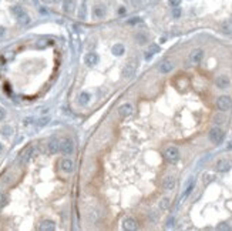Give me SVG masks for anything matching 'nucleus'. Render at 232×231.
<instances>
[{
  "instance_id": "nucleus-1",
  "label": "nucleus",
  "mask_w": 232,
  "mask_h": 231,
  "mask_svg": "<svg viewBox=\"0 0 232 231\" xmlns=\"http://www.w3.org/2000/svg\"><path fill=\"white\" fill-rule=\"evenodd\" d=\"M74 150V144L71 138H64V140H60V153L63 156H68L71 154Z\"/></svg>"
},
{
  "instance_id": "nucleus-2",
  "label": "nucleus",
  "mask_w": 232,
  "mask_h": 231,
  "mask_svg": "<svg viewBox=\"0 0 232 231\" xmlns=\"http://www.w3.org/2000/svg\"><path fill=\"white\" fill-rule=\"evenodd\" d=\"M231 106H232V100H231V97H228V96H221V97L216 100V107H218L221 111L229 110Z\"/></svg>"
},
{
  "instance_id": "nucleus-3",
  "label": "nucleus",
  "mask_w": 232,
  "mask_h": 231,
  "mask_svg": "<svg viewBox=\"0 0 232 231\" xmlns=\"http://www.w3.org/2000/svg\"><path fill=\"white\" fill-rule=\"evenodd\" d=\"M209 140H211L212 143L219 144L222 140H224V131H222L219 127H214L211 131H209Z\"/></svg>"
},
{
  "instance_id": "nucleus-4",
  "label": "nucleus",
  "mask_w": 232,
  "mask_h": 231,
  "mask_svg": "<svg viewBox=\"0 0 232 231\" xmlns=\"http://www.w3.org/2000/svg\"><path fill=\"white\" fill-rule=\"evenodd\" d=\"M165 158L171 163H175V161H178L179 158V151L177 147H168L165 150Z\"/></svg>"
},
{
  "instance_id": "nucleus-5",
  "label": "nucleus",
  "mask_w": 232,
  "mask_h": 231,
  "mask_svg": "<svg viewBox=\"0 0 232 231\" xmlns=\"http://www.w3.org/2000/svg\"><path fill=\"white\" fill-rule=\"evenodd\" d=\"M46 144H47V148L51 154H57L58 151H60V140H58L57 137L50 138Z\"/></svg>"
},
{
  "instance_id": "nucleus-6",
  "label": "nucleus",
  "mask_w": 232,
  "mask_h": 231,
  "mask_svg": "<svg viewBox=\"0 0 232 231\" xmlns=\"http://www.w3.org/2000/svg\"><path fill=\"white\" fill-rule=\"evenodd\" d=\"M60 168H61V171H64V173H71L73 171V168H74V164H73V161L70 160V158H67V157H64V158H61L60 160Z\"/></svg>"
},
{
  "instance_id": "nucleus-7",
  "label": "nucleus",
  "mask_w": 232,
  "mask_h": 231,
  "mask_svg": "<svg viewBox=\"0 0 232 231\" xmlns=\"http://www.w3.org/2000/svg\"><path fill=\"white\" fill-rule=\"evenodd\" d=\"M123 228L127 231H135L138 228V224L132 217H128V218H125L124 223H123Z\"/></svg>"
},
{
  "instance_id": "nucleus-8",
  "label": "nucleus",
  "mask_w": 232,
  "mask_h": 231,
  "mask_svg": "<svg viewBox=\"0 0 232 231\" xmlns=\"http://www.w3.org/2000/svg\"><path fill=\"white\" fill-rule=\"evenodd\" d=\"M215 84H216V87H219V89H228L229 84H231V81H229L228 76H224V74H222V76L216 77Z\"/></svg>"
},
{
  "instance_id": "nucleus-9",
  "label": "nucleus",
  "mask_w": 232,
  "mask_h": 231,
  "mask_svg": "<svg viewBox=\"0 0 232 231\" xmlns=\"http://www.w3.org/2000/svg\"><path fill=\"white\" fill-rule=\"evenodd\" d=\"M202 57H204V51H202L201 49H195V50L189 54V61L194 63V64H197L202 60Z\"/></svg>"
},
{
  "instance_id": "nucleus-10",
  "label": "nucleus",
  "mask_w": 232,
  "mask_h": 231,
  "mask_svg": "<svg viewBox=\"0 0 232 231\" xmlns=\"http://www.w3.org/2000/svg\"><path fill=\"white\" fill-rule=\"evenodd\" d=\"M131 113H132V106L130 103L121 104V107L118 108V114H120L121 117H127V116H130Z\"/></svg>"
},
{
  "instance_id": "nucleus-11",
  "label": "nucleus",
  "mask_w": 232,
  "mask_h": 231,
  "mask_svg": "<svg viewBox=\"0 0 232 231\" xmlns=\"http://www.w3.org/2000/svg\"><path fill=\"white\" fill-rule=\"evenodd\" d=\"M229 167H231V163L225 158H221V160L216 161V170L218 171H226L229 170Z\"/></svg>"
},
{
  "instance_id": "nucleus-12",
  "label": "nucleus",
  "mask_w": 232,
  "mask_h": 231,
  "mask_svg": "<svg viewBox=\"0 0 232 231\" xmlns=\"http://www.w3.org/2000/svg\"><path fill=\"white\" fill-rule=\"evenodd\" d=\"M135 73V66L132 63H127L123 69V76L124 77H131Z\"/></svg>"
},
{
  "instance_id": "nucleus-13",
  "label": "nucleus",
  "mask_w": 232,
  "mask_h": 231,
  "mask_svg": "<svg viewBox=\"0 0 232 231\" xmlns=\"http://www.w3.org/2000/svg\"><path fill=\"white\" fill-rule=\"evenodd\" d=\"M76 7V2L74 0H64L63 2V12L64 13H71Z\"/></svg>"
},
{
  "instance_id": "nucleus-14",
  "label": "nucleus",
  "mask_w": 232,
  "mask_h": 231,
  "mask_svg": "<svg viewBox=\"0 0 232 231\" xmlns=\"http://www.w3.org/2000/svg\"><path fill=\"white\" fill-rule=\"evenodd\" d=\"M162 187L165 188V190H172V188L175 187V178L174 177H165L164 178V183H162Z\"/></svg>"
},
{
  "instance_id": "nucleus-15",
  "label": "nucleus",
  "mask_w": 232,
  "mask_h": 231,
  "mask_svg": "<svg viewBox=\"0 0 232 231\" xmlns=\"http://www.w3.org/2000/svg\"><path fill=\"white\" fill-rule=\"evenodd\" d=\"M172 69H174V64H172L171 61H168V60L162 61V63L160 64V71H161V73H169Z\"/></svg>"
},
{
  "instance_id": "nucleus-16",
  "label": "nucleus",
  "mask_w": 232,
  "mask_h": 231,
  "mask_svg": "<svg viewBox=\"0 0 232 231\" xmlns=\"http://www.w3.org/2000/svg\"><path fill=\"white\" fill-rule=\"evenodd\" d=\"M84 61H86V64H88V66H94V64H97V61H98V56L95 53H88L87 56H86Z\"/></svg>"
},
{
  "instance_id": "nucleus-17",
  "label": "nucleus",
  "mask_w": 232,
  "mask_h": 231,
  "mask_svg": "<svg viewBox=\"0 0 232 231\" xmlns=\"http://www.w3.org/2000/svg\"><path fill=\"white\" fill-rule=\"evenodd\" d=\"M93 13H94L95 17H98V19H101V17H104L105 16V7L104 6H95L94 7V10H93Z\"/></svg>"
},
{
  "instance_id": "nucleus-18",
  "label": "nucleus",
  "mask_w": 232,
  "mask_h": 231,
  "mask_svg": "<svg viewBox=\"0 0 232 231\" xmlns=\"http://www.w3.org/2000/svg\"><path fill=\"white\" fill-rule=\"evenodd\" d=\"M124 51H125V49H124V46H123L121 43H117V44L113 46V53H114L115 56H123Z\"/></svg>"
},
{
  "instance_id": "nucleus-19",
  "label": "nucleus",
  "mask_w": 232,
  "mask_h": 231,
  "mask_svg": "<svg viewBox=\"0 0 232 231\" xmlns=\"http://www.w3.org/2000/svg\"><path fill=\"white\" fill-rule=\"evenodd\" d=\"M88 101H90V94L86 93V91H84V93H81L80 97H78V103H80L81 106H86Z\"/></svg>"
},
{
  "instance_id": "nucleus-20",
  "label": "nucleus",
  "mask_w": 232,
  "mask_h": 231,
  "mask_svg": "<svg viewBox=\"0 0 232 231\" xmlns=\"http://www.w3.org/2000/svg\"><path fill=\"white\" fill-rule=\"evenodd\" d=\"M86 0H83V3H81L80 6V10H78V19H81V20H84L86 19Z\"/></svg>"
},
{
  "instance_id": "nucleus-21",
  "label": "nucleus",
  "mask_w": 232,
  "mask_h": 231,
  "mask_svg": "<svg viewBox=\"0 0 232 231\" xmlns=\"http://www.w3.org/2000/svg\"><path fill=\"white\" fill-rule=\"evenodd\" d=\"M222 31L231 34L232 33V22H225V23L222 24Z\"/></svg>"
},
{
  "instance_id": "nucleus-22",
  "label": "nucleus",
  "mask_w": 232,
  "mask_h": 231,
  "mask_svg": "<svg viewBox=\"0 0 232 231\" xmlns=\"http://www.w3.org/2000/svg\"><path fill=\"white\" fill-rule=\"evenodd\" d=\"M224 121H225V116H224L222 113H218V114L214 116V123H215V124H218V126H219V124H222Z\"/></svg>"
},
{
  "instance_id": "nucleus-23",
  "label": "nucleus",
  "mask_w": 232,
  "mask_h": 231,
  "mask_svg": "<svg viewBox=\"0 0 232 231\" xmlns=\"http://www.w3.org/2000/svg\"><path fill=\"white\" fill-rule=\"evenodd\" d=\"M192 188H194V180H191V181L188 183V185H187V188H185V193H184V195H182V198L187 197V195H188L189 193H191Z\"/></svg>"
},
{
  "instance_id": "nucleus-24",
  "label": "nucleus",
  "mask_w": 232,
  "mask_h": 231,
  "mask_svg": "<svg viewBox=\"0 0 232 231\" xmlns=\"http://www.w3.org/2000/svg\"><path fill=\"white\" fill-rule=\"evenodd\" d=\"M169 207V198H162L161 203H160V208L161 210H167Z\"/></svg>"
},
{
  "instance_id": "nucleus-25",
  "label": "nucleus",
  "mask_w": 232,
  "mask_h": 231,
  "mask_svg": "<svg viewBox=\"0 0 232 231\" xmlns=\"http://www.w3.org/2000/svg\"><path fill=\"white\" fill-rule=\"evenodd\" d=\"M135 40H137L140 44H144L145 41H147V37H145L142 33H138V34H135Z\"/></svg>"
},
{
  "instance_id": "nucleus-26",
  "label": "nucleus",
  "mask_w": 232,
  "mask_h": 231,
  "mask_svg": "<svg viewBox=\"0 0 232 231\" xmlns=\"http://www.w3.org/2000/svg\"><path fill=\"white\" fill-rule=\"evenodd\" d=\"M172 16H174L175 19H178V17L181 16V9H179L178 6H177V7H174V10H172Z\"/></svg>"
},
{
  "instance_id": "nucleus-27",
  "label": "nucleus",
  "mask_w": 232,
  "mask_h": 231,
  "mask_svg": "<svg viewBox=\"0 0 232 231\" xmlns=\"http://www.w3.org/2000/svg\"><path fill=\"white\" fill-rule=\"evenodd\" d=\"M97 217H98V213H97V211H93V213H90V217H88V220H90L91 223H94V221L97 220Z\"/></svg>"
},
{
  "instance_id": "nucleus-28",
  "label": "nucleus",
  "mask_w": 232,
  "mask_h": 231,
  "mask_svg": "<svg viewBox=\"0 0 232 231\" xmlns=\"http://www.w3.org/2000/svg\"><path fill=\"white\" fill-rule=\"evenodd\" d=\"M168 2H169V4H171L172 7H177V6L181 4V0H168Z\"/></svg>"
},
{
  "instance_id": "nucleus-29",
  "label": "nucleus",
  "mask_w": 232,
  "mask_h": 231,
  "mask_svg": "<svg viewBox=\"0 0 232 231\" xmlns=\"http://www.w3.org/2000/svg\"><path fill=\"white\" fill-rule=\"evenodd\" d=\"M157 51H160V47L158 46H154V44H152L151 47H150V53H157Z\"/></svg>"
},
{
  "instance_id": "nucleus-30",
  "label": "nucleus",
  "mask_w": 232,
  "mask_h": 231,
  "mask_svg": "<svg viewBox=\"0 0 232 231\" xmlns=\"http://www.w3.org/2000/svg\"><path fill=\"white\" fill-rule=\"evenodd\" d=\"M118 14H120V16H124V14H125V7H120V9H118Z\"/></svg>"
},
{
  "instance_id": "nucleus-31",
  "label": "nucleus",
  "mask_w": 232,
  "mask_h": 231,
  "mask_svg": "<svg viewBox=\"0 0 232 231\" xmlns=\"http://www.w3.org/2000/svg\"><path fill=\"white\" fill-rule=\"evenodd\" d=\"M174 225V218H169L168 223H167V227H172Z\"/></svg>"
},
{
  "instance_id": "nucleus-32",
  "label": "nucleus",
  "mask_w": 232,
  "mask_h": 231,
  "mask_svg": "<svg viewBox=\"0 0 232 231\" xmlns=\"http://www.w3.org/2000/svg\"><path fill=\"white\" fill-rule=\"evenodd\" d=\"M218 230H229V225H218Z\"/></svg>"
},
{
  "instance_id": "nucleus-33",
  "label": "nucleus",
  "mask_w": 232,
  "mask_h": 231,
  "mask_svg": "<svg viewBox=\"0 0 232 231\" xmlns=\"http://www.w3.org/2000/svg\"><path fill=\"white\" fill-rule=\"evenodd\" d=\"M138 22H140V19H137V17H135V19H132V20H130V22H128V23H130V24H135V23H138Z\"/></svg>"
},
{
  "instance_id": "nucleus-34",
  "label": "nucleus",
  "mask_w": 232,
  "mask_h": 231,
  "mask_svg": "<svg viewBox=\"0 0 232 231\" xmlns=\"http://www.w3.org/2000/svg\"><path fill=\"white\" fill-rule=\"evenodd\" d=\"M132 3H134L135 6H138V4H140V0H132Z\"/></svg>"
}]
</instances>
